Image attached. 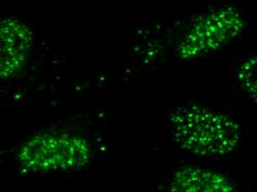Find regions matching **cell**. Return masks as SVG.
I'll list each match as a JSON object with an SVG mask.
<instances>
[{
  "label": "cell",
  "instance_id": "cell-1",
  "mask_svg": "<svg viewBox=\"0 0 257 192\" xmlns=\"http://www.w3.org/2000/svg\"><path fill=\"white\" fill-rule=\"evenodd\" d=\"M175 142L182 150L204 159L231 156L240 141V128L233 117L210 107L187 105L170 114Z\"/></svg>",
  "mask_w": 257,
  "mask_h": 192
},
{
  "label": "cell",
  "instance_id": "cell-2",
  "mask_svg": "<svg viewBox=\"0 0 257 192\" xmlns=\"http://www.w3.org/2000/svg\"><path fill=\"white\" fill-rule=\"evenodd\" d=\"M93 147L83 136L66 131H44L19 145L15 161L23 173H72L88 167Z\"/></svg>",
  "mask_w": 257,
  "mask_h": 192
},
{
  "label": "cell",
  "instance_id": "cell-3",
  "mask_svg": "<svg viewBox=\"0 0 257 192\" xmlns=\"http://www.w3.org/2000/svg\"><path fill=\"white\" fill-rule=\"evenodd\" d=\"M244 28V19L233 6H216L193 21L178 47L182 60L210 56L232 42Z\"/></svg>",
  "mask_w": 257,
  "mask_h": 192
},
{
  "label": "cell",
  "instance_id": "cell-4",
  "mask_svg": "<svg viewBox=\"0 0 257 192\" xmlns=\"http://www.w3.org/2000/svg\"><path fill=\"white\" fill-rule=\"evenodd\" d=\"M34 47L30 27L14 16L0 21V77L9 80L23 71Z\"/></svg>",
  "mask_w": 257,
  "mask_h": 192
},
{
  "label": "cell",
  "instance_id": "cell-5",
  "mask_svg": "<svg viewBox=\"0 0 257 192\" xmlns=\"http://www.w3.org/2000/svg\"><path fill=\"white\" fill-rule=\"evenodd\" d=\"M169 192H234V183L227 175L200 167H182L172 174Z\"/></svg>",
  "mask_w": 257,
  "mask_h": 192
},
{
  "label": "cell",
  "instance_id": "cell-6",
  "mask_svg": "<svg viewBox=\"0 0 257 192\" xmlns=\"http://www.w3.org/2000/svg\"><path fill=\"white\" fill-rule=\"evenodd\" d=\"M238 86L257 107V55L245 57L234 71Z\"/></svg>",
  "mask_w": 257,
  "mask_h": 192
}]
</instances>
